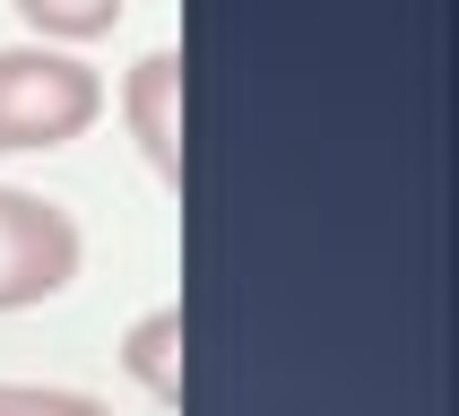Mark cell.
<instances>
[{"instance_id": "obj_3", "label": "cell", "mask_w": 459, "mask_h": 416, "mask_svg": "<svg viewBox=\"0 0 459 416\" xmlns=\"http://www.w3.org/2000/svg\"><path fill=\"white\" fill-rule=\"evenodd\" d=\"M122 122L165 182H182V52H148L122 78Z\"/></svg>"}, {"instance_id": "obj_6", "label": "cell", "mask_w": 459, "mask_h": 416, "mask_svg": "<svg viewBox=\"0 0 459 416\" xmlns=\"http://www.w3.org/2000/svg\"><path fill=\"white\" fill-rule=\"evenodd\" d=\"M0 416H104L87 390H44V382H0Z\"/></svg>"}, {"instance_id": "obj_1", "label": "cell", "mask_w": 459, "mask_h": 416, "mask_svg": "<svg viewBox=\"0 0 459 416\" xmlns=\"http://www.w3.org/2000/svg\"><path fill=\"white\" fill-rule=\"evenodd\" d=\"M104 113V78L52 44L0 52V148H70Z\"/></svg>"}, {"instance_id": "obj_2", "label": "cell", "mask_w": 459, "mask_h": 416, "mask_svg": "<svg viewBox=\"0 0 459 416\" xmlns=\"http://www.w3.org/2000/svg\"><path fill=\"white\" fill-rule=\"evenodd\" d=\"M70 278H78L70 208H52V200H35V191H9V182H0V312L52 304Z\"/></svg>"}, {"instance_id": "obj_5", "label": "cell", "mask_w": 459, "mask_h": 416, "mask_svg": "<svg viewBox=\"0 0 459 416\" xmlns=\"http://www.w3.org/2000/svg\"><path fill=\"white\" fill-rule=\"evenodd\" d=\"M26 26H35V44H96L122 26L130 0H9Z\"/></svg>"}, {"instance_id": "obj_4", "label": "cell", "mask_w": 459, "mask_h": 416, "mask_svg": "<svg viewBox=\"0 0 459 416\" xmlns=\"http://www.w3.org/2000/svg\"><path fill=\"white\" fill-rule=\"evenodd\" d=\"M122 364H130V382L148 390L156 408H182V304L148 312V321H130Z\"/></svg>"}]
</instances>
